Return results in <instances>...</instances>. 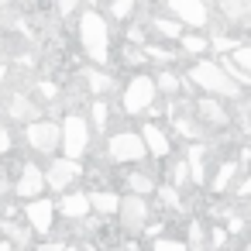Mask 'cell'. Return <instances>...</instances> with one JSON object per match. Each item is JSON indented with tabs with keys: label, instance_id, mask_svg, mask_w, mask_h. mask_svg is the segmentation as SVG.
Returning a JSON list of instances; mask_svg holds the SVG:
<instances>
[{
	"label": "cell",
	"instance_id": "6da1fadb",
	"mask_svg": "<svg viewBox=\"0 0 251 251\" xmlns=\"http://www.w3.org/2000/svg\"><path fill=\"white\" fill-rule=\"evenodd\" d=\"M76 38L86 52V59L93 66H110L114 62V28H110V18H103L97 7H83L79 18H76Z\"/></svg>",
	"mask_w": 251,
	"mask_h": 251
},
{
	"label": "cell",
	"instance_id": "7a4b0ae2",
	"mask_svg": "<svg viewBox=\"0 0 251 251\" xmlns=\"http://www.w3.org/2000/svg\"><path fill=\"white\" fill-rule=\"evenodd\" d=\"M186 79L193 83V90L210 93V97H220V100H241L244 97V86L234 83L217 59H193L189 69H186Z\"/></svg>",
	"mask_w": 251,
	"mask_h": 251
},
{
	"label": "cell",
	"instance_id": "3957f363",
	"mask_svg": "<svg viewBox=\"0 0 251 251\" xmlns=\"http://www.w3.org/2000/svg\"><path fill=\"white\" fill-rule=\"evenodd\" d=\"M117 93H121V110H124V117H141V114H148V110L158 103V97H162L151 73H134V76H127Z\"/></svg>",
	"mask_w": 251,
	"mask_h": 251
},
{
	"label": "cell",
	"instance_id": "277c9868",
	"mask_svg": "<svg viewBox=\"0 0 251 251\" xmlns=\"http://www.w3.org/2000/svg\"><path fill=\"white\" fill-rule=\"evenodd\" d=\"M107 162L114 165H145L148 162V148H145V138L141 131L134 127H117L107 134Z\"/></svg>",
	"mask_w": 251,
	"mask_h": 251
},
{
	"label": "cell",
	"instance_id": "5b68a950",
	"mask_svg": "<svg viewBox=\"0 0 251 251\" xmlns=\"http://www.w3.org/2000/svg\"><path fill=\"white\" fill-rule=\"evenodd\" d=\"M62 124V155H69V158H86L90 155V148H93V124H90V117L83 114V110H66V117L59 121Z\"/></svg>",
	"mask_w": 251,
	"mask_h": 251
},
{
	"label": "cell",
	"instance_id": "8992f818",
	"mask_svg": "<svg viewBox=\"0 0 251 251\" xmlns=\"http://www.w3.org/2000/svg\"><path fill=\"white\" fill-rule=\"evenodd\" d=\"M25 141L38 158H55V151H62V124L52 117H38L25 124Z\"/></svg>",
	"mask_w": 251,
	"mask_h": 251
},
{
	"label": "cell",
	"instance_id": "52a82bcc",
	"mask_svg": "<svg viewBox=\"0 0 251 251\" xmlns=\"http://www.w3.org/2000/svg\"><path fill=\"white\" fill-rule=\"evenodd\" d=\"M79 179H86V165H83L79 158H69V155H55V158H49V165H45V182H49L52 193L62 196V193L76 189Z\"/></svg>",
	"mask_w": 251,
	"mask_h": 251
},
{
	"label": "cell",
	"instance_id": "ba28073f",
	"mask_svg": "<svg viewBox=\"0 0 251 251\" xmlns=\"http://www.w3.org/2000/svg\"><path fill=\"white\" fill-rule=\"evenodd\" d=\"M148 220H151V203H148V196H138V193H124L121 196V210H117V227L131 237H138V234H145V227H148Z\"/></svg>",
	"mask_w": 251,
	"mask_h": 251
},
{
	"label": "cell",
	"instance_id": "9c48e42d",
	"mask_svg": "<svg viewBox=\"0 0 251 251\" xmlns=\"http://www.w3.org/2000/svg\"><path fill=\"white\" fill-rule=\"evenodd\" d=\"M21 213H25V224L35 230V237H52L55 234V220H59V206L55 200L49 196H38V200H25L21 203Z\"/></svg>",
	"mask_w": 251,
	"mask_h": 251
},
{
	"label": "cell",
	"instance_id": "30bf717a",
	"mask_svg": "<svg viewBox=\"0 0 251 251\" xmlns=\"http://www.w3.org/2000/svg\"><path fill=\"white\" fill-rule=\"evenodd\" d=\"M193 114H196V121L203 124V131L224 134V131L230 127V110L224 107L220 97H210V93L196 97V100H193Z\"/></svg>",
	"mask_w": 251,
	"mask_h": 251
},
{
	"label": "cell",
	"instance_id": "8fae6325",
	"mask_svg": "<svg viewBox=\"0 0 251 251\" xmlns=\"http://www.w3.org/2000/svg\"><path fill=\"white\" fill-rule=\"evenodd\" d=\"M11 189H14V196H18V200H38V196L49 189V182H45V169H42L35 158L21 162Z\"/></svg>",
	"mask_w": 251,
	"mask_h": 251
},
{
	"label": "cell",
	"instance_id": "7c38bea8",
	"mask_svg": "<svg viewBox=\"0 0 251 251\" xmlns=\"http://www.w3.org/2000/svg\"><path fill=\"white\" fill-rule=\"evenodd\" d=\"M165 11L179 18L189 31H203L210 25V4L206 0H165Z\"/></svg>",
	"mask_w": 251,
	"mask_h": 251
},
{
	"label": "cell",
	"instance_id": "4fadbf2b",
	"mask_svg": "<svg viewBox=\"0 0 251 251\" xmlns=\"http://www.w3.org/2000/svg\"><path fill=\"white\" fill-rule=\"evenodd\" d=\"M141 138H145V148H148V158H155V162H169L172 158V131L165 127V124H158V121H145L141 127Z\"/></svg>",
	"mask_w": 251,
	"mask_h": 251
},
{
	"label": "cell",
	"instance_id": "5bb4252c",
	"mask_svg": "<svg viewBox=\"0 0 251 251\" xmlns=\"http://www.w3.org/2000/svg\"><path fill=\"white\" fill-rule=\"evenodd\" d=\"M59 206V217L69 220V224H83L93 217V203H90V189H69L55 200Z\"/></svg>",
	"mask_w": 251,
	"mask_h": 251
},
{
	"label": "cell",
	"instance_id": "9a60e30c",
	"mask_svg": "<svg viewBox=\"0 0 251 251\" xmlns=\"http://www.w3.org/2000/svg\"><path fill=\"white\" fill-rule=\"evenodd\" d=\"M121 182H124V193H138V196H151L158 189L155 172H148L141 165H127V172H121Z\"/></svg>",
	"mask_w": 251,
	"mask_h": 251
},
{
	"label": "cell",
	"instance_id": "2e32d148",
	"mask_svg": "<svg viewBox=\"0 0 251 251\" xmlns=\"http://www.w3.org/2000/svg\"><path fill=\"white\" fill-rule=\"evenodd\" d=\"M121 196H124V193H117L114 186H93V189H90L93 217H103V220L117 217V210H121Z\"/></svg>",
	"mask_w": 251,
	"mask_h": 251
},
{
	"label": "cell",
	"instance_id": "e0dca14e",
	"mask_svg": "<svg viewBox=\"0 0 251 251\" xmlns=\"http://www.w3.org/2000/svg\"><path fill=\"white\" fill-rule=\"evenodd\" d=\"M206 155H210V145H203V141H189L186 151H182V158L189 162V172H193V182H196V186H206V182H210Z\"/></svg>",
	"mask_w": 251,
	"mask_h": 251
},
{
	"label": "cell",
	"instance_id": "ac0fdd59",
	"mask_svg": "<svg viewBox=\"0 0 251 251\" xmlns=\"http://www.w3.org/2000/svg\"><path fill=\"white\" fill-rule=\"evenodd\" d=\"M83 83H86V93H90V97H110L114 90H121L117 79H114L103 66H90V69H83Z\"/></svg>",
	"mask_w": 251,
	"mask_h": 251
},
{
	"label": "cell",
	"instance_id": "d6986e66",
	"mask_svg": "<svg viewBox=\"0 0 251 251\" xmlns=\"http://www.w3.org/2000/svg\"><path fill=\"white\" fill-rule=\"evenodd\" d=\"M148 31L155 35V38H162V42H172V45H179V38L186 35V25L179 21V18H162V14H155V18H148Z\"/></svg>",
	"mask_w": 251,
	"mask_h": 251
},
{
	"label": "cell",
	"instance_id": "ffe728a7",
	"mask_svg": "<svg viewBox=\"0 0 251 251\" xmlns=\"http://www.w3.org/2000/svg\"><path fill=\"white\" fill-rule=\"evenodd\" d=\"M155 83H158L162 100H169V97H182V90H193V83L186 79V73H176V69H169V66L155 73Z\"/></svg>",
	"mask_w": 251,
	"mask_h": 251
},
{
	"label": "cell",
	"instance_id": "44dd1931",
	"mask_svg": "<svg viewBox=\"0 0 251 251\" xmlns=\"http://www.w3.org/2000/svg\"><path fill=\"white\" fill-rule=\"evenodd\" d=\"M237 169H241V158H224V162L213 169V179L206 182V186H210V193H213V196H224V193L234 186Z\"/></svg>",
	"mask_w": 251,
	"mask_h": 251
},
{
	"label": "cell",
	"instance_id": "7402d4cb",
	"mask_svg": "<svg viewBox=\"0 0 251 251\" xmlns=\"http://www.w3.org/2000/svg\"><path fill=\"white\" fill-rule=\"evenodd\" d=\"M7 114L25 124V121H38V117H42V107H38L28 93H11V97H7Z\"/></svg>",
	"mask_w": 251,
	"mask_h": 251
},
{
	"label": "cell",
	"instance_id": "603a6c76",
	"mask_svg": "<svg viewBox=\"0 0 251 251\" xmlns=\"http://www.w3.org/2000/svg\"><path fill=\"white\" fill-rule=\"evenodd\" d=\"M90 124L97 134H107V127L114 124L110 121V97H93L90 100Z\"/></svg>",
	"mask_w": 251,
	"mask_h": 251
},
{
	"label": "cell",
	"instance_id": "cb8c5ba5",
	"mask_svg": "<svg viewBox=\"0 0 251 251\" xmlns=\"http://www.w3.org/2000/svg\"><path fill=\"white\" fill-rule=\"evenodd\" d=\"M0 234H4L7 241H14L18 248H21V244H25V248H31V237H35V230H31L28 224L11 220V217H4V220H0Z\"/></svg>",
	"mask_w": 251,
	"mask_h": 251
},
{
	"label": "cell",
	"instance_id": "d4e9b609",
	"mask_svg": "<svg viewBox=\"0 0 251 251\" xmlns=\"http://www.w3.org/2000/svg\"><path fill=\"white\" fill-rule=\"evenodd\" d=\"M155 196H158V206H162L165 213H179V210H182V189H179V186H172V182H158Z\"/></svg>",
	"mask_w": 251,
	"mask_h": 251
},
{
	"label": "cell",
	"instance_id": "484cf974",
	"mask_svg": "<svg viewBox=\"0 0 251 251\" xmlns=\"http://www.w3.org/2000/svg\"><path fill=\"white\" fill-rule=\"evenodd\" d=\"M179 49H182V55L203 59V55L210 52V38H206V35H200V31H186V35L179 38Z\"/></svg>",
	"mask_w": 251,
	"mask_h": 251
},
{
	"label": "cell",
	"instance_id": "4316f807",
	"mask_svg": "<svg viewBox=\"0 0 251 251\" xmlns=\"http://www.w3.org/2000/svg\"><path fill=\"white\" fill-rule=\"evenodd\" d=\"M172 165H169V179L165 182H172V186H179V189H186V182H193V172H189V162L186 158H169Z\"/></svg>",
	"mask_w": 251,
	"mask_h": 251
},
{
	"label": "cell",
	"instance_id": "83f0119b",
	"mask_svg": "<svg viewBox=\"0 0 251 251\" xmlns=\"http://www.w3.org/2000/svg\"><path fill=\"white\" fill-rule=\"evenodd\" d=\"M138 4H141V0H107V18L110 21H131Z\"/></svg>",
	"mask_w": 251,
	"mask_h": 251
},
{
	"label": "cell",
	"instance_id": "f1b7e54d",
	"mask_svg": "<svg viewBox=\"0 0 251 251\" xmlns=\"http://www.w3.org/2000/svg\"><path fill=\"white\" fill-rule=\"evenodd\" d=\"M145 52H148V62L176 66V59H179V52H182V49H165V45H158V42H148V45H145Z\"/></svg>",
	"mask_w": 251,
	"mask_h": 251
},
{
	"label": "cell",
	"instance_id": "f546056e",
	"mask_svg": "<svg viewBox=\"0 0 251 251\" xmlns=\"http://www.w3.org/2000/svg\"><path fill=\"white\" fill-rule=\"evenodd\" d=\"M227 241H230L227 224H210V227H206V251H224Z\"/></svg>",
	"mask_w": 251,
	"mask_h": 251
},
{
	"label": "cell",
	"instance_id": "4dcf8cb0",
	"mask_svg": "<svg viewBox=\"0 0 251 251\" xmlns=\"http://www.w3.org/2000/svg\"><path fill=\"white\" fill-rule=\"evenodd\" d=\"M148 251H193V248H189V241H182V237H169V234H162V237L151 241Z\"/></svg>",
	"mask_w": 251,
	"mask_h": 251
},
{
	"label": "cell",
	"instance_id": "1f68e13d",
	"mask_svg": "<svg viewBox=\"0 0 251 251\" xmlns=\"http://www.w3.org/2000/svg\"><path fill=\"white\" fill-rule=\"evenodd\" d=\"M237 45H241V38H234V35H210V52H217V55H230Z\"/></svg>",
	"mask_w": 251,
	"mask_h": 251
},
{
	"label": "cell",
	"instance_id": "d6a6232c",
	"mask_svg": "<svg viewBox=\"0 0 251 251\" xmlns=\"http://www.w3.org/2000/svg\"><path fill=\"white\" fill-rule=\"evenodd\" d=\"M224 224H227V230H230V237H241V234H248V220H244L241 213H234V210L227 213V220H224Z\"/></svg>",
	"mask_w": 251,
	"mask_h": 251
},
{
	"label": "cell",
	"instance_id": "836d02e7",
	"mask_svg": "<svg viewBox=\"0 0 251 251\" xmlns=\"http://www.w3.org/2000/svg\"><path fill=\"white\" fill-rule=\"evenodd\" d=\"M230 59H234V62H237V66H241V69L251 76V45H244V42H241V45L230 52Z\"/></svg>",
	"mask_w": 251,
	"mask_h": 251
},
{
	"label": "cell",
	"instance_id": "e575fe53",
	"mask_svg": "<svg viewBox=\"0 0 251 251\" xmlns=\"http://www.w3.org/2000/svg\"><path fill=\"white\" fill-rule=\"evenodd\" d=\"M14 151V134L7 127V121H0V158H7Z\"/></svg>",
	"mask_w": 251,
	"mask_h": 251
},
{
	"label": "cell",
	"instance_id": "d590c367",
	"mask_svg": "<svg viewBox=\"0 0 251 251\" xmlns=\"http://www.w3.org/2000/svg\"><path fill=\"white\" fill-rule=\"evenodd\" d=\"M38 93H42V100H49V103H59V100H62L59 83H38Z\"/></svg>",
	"mask_w": 251,
	"mask_h": 251
},
{
	"label": "cell",
	"instance_id": "8d00e7d4",
	"mask_svg": "<svg viewBox=\"0 0 251 251\" xmlns=\"http://www.w3.org/2000/svg\"><path fill=\"white\" fill-rule=\"evenodd\" d=\"M55 4H59V14H62V18H69V14H76V11H79L83 0H55Z\"/></svg>",
	"mask_w": 251,
	"mask_h": 251
},
{
	"label": "cell",
	"instance_id": "74e56055",
	"mask_svg": "<svg viewBox=\"0 0 251 251\" xmlns=\"http://www.w3.org/2000/svg\"><path fill=\"white\" fill-rule=\"evenodd\" d=\"M237 196H251V172H248V179L237 182Z\"/></svg>",
	"mask_w": 251,
	"mask_h": 251
},
{
	"label": "cell",
	"instance_id": "f35d334b",
	"mask_svg": "<svg viewBox=\"0 0 251 251\" xmlns=\"http://www.w3.org/2000/svg\"><path fill=\"white\" fill-rule=\"evenodd\" d=\"M0 251H18V244H14V241H7V237H0Z\"/></svg>",
	"mask_w": 251,
	"mask_h": 251
},
{
	"label": "cell",
	"instance_id": "ab89813d",
	"mask_svg": "<svg viewBox=\"0 0 251 251\" xmlns=\"http://www.w3.org/2000/svg\"><path fill=\"white\" fill-rule=\"evenodd\" d=\"M66 251H83V248L79 244H66Z\"/></svg>",
	"mask_w": 251,
	"mask_h": 251
},
{
	"label": "cell",
	"instance_id": "60d3db41",
	"mask_svg": "<svg viewBox=\"0 0 251 251\" xmlns=\"http://www.w3.org/2000/svg\"><path fill=\"white\" fill-rule=\"evenodd\" d=\"M83 4H86V7H97V4H100V0H83Z\"/></svg>",
	"mask_w": 251,
	"mask_h": 251
},
{
	"label": "cell",
	"instance_id": "b9f144b4",
	"mask_svg": "<svg viewBox=\"0 0 251 251\" xmlns=\"http://www.w3.org/2000/svg\"><path fill=\"white\" fill-rule=\"evenodd\" d=\"M248 230H251V217H248Z\"/></svg>",
	"mask_w": 251,
	"mask_h": 251
},
{
	"label": "cell",
	"instance_id": "7bdbcfd3",
	"mask_svg": "<svg viewBox=\"0 0 251 251\" xmlns=\"http://www.w3.org/2000/svg\"><path fill=\"white\" fill-rule=\"evenodd\" d=\"M206 4H217V0H206Z\"/></svg>",
	"mask_w": 251,
	"mask_h": 251
},
{
	"label": "cell",
	"instance_id": "ee69618b",
	"mask_svg": "<svg viewBox=\"0 0 251 251\" xmlns=\"http://www.w3.org/2000/svg\"><path fill=\"white\" fill-rule=\"evenodd\" d=\"M224 251H230V248H224Z\"/></svg>",
	"mask_w": 251,
	"mask_h": 251
}]
</instances>
